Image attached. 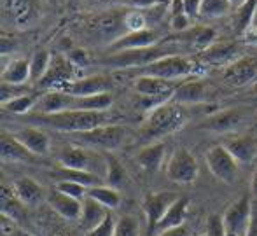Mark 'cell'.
Returning <instances> with one entry per match:
<instances>
[{
  "label": "cell",
  "mask_w": 257,
  "mask_h": 236,
  "mask_svg": "<svg viewBox=\"0 0 257 236\" xmlns=\"http://www.w3.org/2000/svg\"><path fill=\"white\" fill-rule=\"evenodd\" d=\"M51 177L56 179V182L61 180H70V182L82 184L86 187H95V186H103L105 179L96 173L84 172V170H74V168H65V166H58L54 172H51Z\"/></svg>",
  "instance_id": "cell-26"
},
{
  "label": "cell",
  "mask_w": 257,
  "mask_h": 236,
  "mask_svg": "<svg viewBox=\"0 0 257 236\" xmlns=\"http://www.w3.org/2000/svg\"><path fill=\"white\" fill-rule=\"evenodd\" d=\"M205 161L208 166L210 173L215 177L217 180L233 186L238 175V161L231 156V152L224 147V144L213 145L206 151Z\"/></svg>",
  "instance_id": "cell-10"
},
{
  "label": "cell",
  "mask_w": 257,
  "mask_h": 236,
  "mask_svg": "<svg viewBox=\"0 0 257 236\" xmlns=\"http://www.w3.org/2000/svg\"><path fill=\"white\" fill-rule=\"evenodd\" d=\"M252 220V201L248 196H241L231 203L222 215V227L226 236H248Z\"/></svg>",
  "instance_id": "cell-11"
},
{
  "label": "cell",
  "mask_w": 257,
  "mask_h": 236,
  "mask_svg": "<svg viewBox=\"0 0 257 236\" xmlns=\"http://www.w3.org/2000/svg\"><path fill=\"white\" fill-rule=\"evenodd\" d=\"M114 96L112 93H100L93 96H75L74 107L75 110H89V112H107L112 107Z\"/></svg>",
  "instance_id": "cell-35"
},
{
  "label": "cell",
  "mask_w": 257,
  "mask_h": 236,
  "mask_svg": "<svg viewBox=\"0 0 257 236\" xmlns=\"http://www.w3.org/2000/svg\"><path fill=\"white\" fill-rule=\"evenodd\" d=\"M0 156H2L4 163H25V165H34L37 163V156L32 154L20 140L16 139V135L11 133H2L0 139Z\"/></svg>",
  "instance_id": "cell-16"
},
{
  "label": "cell",
  "mask_w": 257,
  "mask_h": 236,
  "mask_svg": "<svg viewBox=\"0 0 257 236\" xmlns=\"http://www.w3.org/2000/svg\"><path fill=\"white\" fill-rule=\"evenodd\" d=\"M25 84H7V82H2L0 86V103H7V101L14 100V98H20L23 94H28Z\"/></svg>",
  "instance_id": "cell-43"
},
{
  "label": "cell",
  "mask_w": 257,
  "mask_h": 236,
  "mask_svg": "<svg viewBox=\"0 0 257 236\" xmlns=\"http://www.w3.org/2000/svg\"><path fill=\"white\" fill-rule=\"evenodd\" d=\"M177 39H179V41H184V42H189V44L194 46L196 49H206V47L212 46L213 39H215V30L210 27L196 25V27H191L189 30L179 34Z\"/></svg>",
  "instance_id": "cell-34"
},
{
  "label": "cell",
  "mask_w": 257,
  "mask_h": 236,
  "mask_svg": "<svg viewBox=\"0 0 257 236\" xmlns=\"http://www.w3.org/2000/svg\"><path fill=\"white\" fill-rule=\"evenodd\" d=\"M75 96L65 91H48L37 100V114H54V112L70 110L74 107Z\"/></svg>",
  "instance_id": "cell-23"
},
{
  "label": "cell",
  "mask_w": 257,
  "mask_h": 236,
  "mask_svg": "<svg viewBox=\"0 0 257 236\" xmlns=\"http://www.w3.org/2000/svg\"><path fill=\"white\" fill-rule=\"evenodd\" d=\"M0 206H2V215L7 217V219H13L18 222L23 217L25 205L16 196L13 186L7 187L6 184H2V189H0Z\"/></svg>",
  "instance_id": "cell-33"
},
{
  "label": "cell",
  "mask_w": 257,
  "mask_h": 236,
  "mask_svg": "<svg viewBox=\"0 0 257 236\" xmlns=\"http://www.w3.org/2000/svg\"><path fill=\"white\" fill-rule=\"evenodd\" d=\"M110 79L107 75L96 74L89 75V77H81L77 81H72L63 91L72 94V96H93V94L100 93H110Z\"/></svg>",
  "instance_id": "cell-18"
},
{
  "label": "cell",
  "mask_w": 257,
  "mask_h": 236,
  "mask_svg": "<svg viewBox=\"0 0 257 236\" xmlns=\"http://www.w3.org/2000/svg\"><path fill=\"white\" fill-rule=\"evenodd\" d=\"M48 205L51 206L54 212L60 217L67 220H79L82 212V201L72 198L68 194H63L58 189H53L48 194Z\"/></svg>",
  "instance_id": "cell-20"
},
{
  "label": "cell",
  "mask_w": 257,
  "mask_h": 236,
  "mask_svg": "<svg viewBox=\"0 0 257 236\" xmlns=\"http://www.w3.org/2000/svg\"><path fill=\"white\" fill-rule=\"evenodd\" d=\"M224 147L231 152L238 165H247L257 158V140L252 137H234L224 142Z\"/></svg>",
  "instance_id": "cell-24"
},
{
  "label": "cell",
  "mask_w": 257,
  "mask_h": 236,
  "mask_svg": "<svg viewBox=\"0 0 257 236\" xmlns=\"http://www.w3.org/2000/svg\"><path fill=\"white\" fill-rule=\"evenodd\" d=\"M252 30H257V13H255V18H254V25H252Z\"/></svg>",
  "instance_id": "cell-60"
},
{
  "label": "cell",
  "mask_w": 257,
  "mask_h": 236,
  "mask_svg": "<svg viewBox=\"0 0 257 236\" xmlns=\"http://www.w3.org/2000/svg\"><path fill=\"white\" fill-rule=\"evenodd\" d=\"M126 6L135 7V9H144V7H156L158 4H163L165 0H122Z\"/></svg>",
  "instance_id": "cell-50"
},
{
  "label": "cell",
  "mask_w": 257,
  "mask_h": 236,
  "mask_svg": "<svg viewBox=\"0 0 257 236\" xmlns=\"http://www.w3.org/2000/svg\"><path fill=\"white\" fill-rule=\"evenodd\" d=\"M75 144L89 145L93 149H105V151H114L124 142L126 130L117 125H103L98 128L88 130V132L74 133Z\"/></svg>",
  "instance_id": "cell-7"
},
{
  "label": "cell",
  "mask_w": 257,
  "mask_h": 236,
  "mask_svg": "<svg viewBox=\"0 0 257 236\" xmlns=\"http://www.w3.org/2000/svg\"><path fill=\"white\" fill-rule=\"evenodd\" d=\"M88 196L93 199H96L100 205H103L105 208H108V210L117 208L119 203H121V194H119V191L114 187H110V186H107V184H103V186L89 187Z\"/></svg>",
  "instance_id": "cell-36"
},
{
  "label": "cell",
  "mask_w": 257,
  "mask_h": 236,
  "mask_svg": "<svg viewBox=\"0 0 257 236\" xmlns=\"http://www.w3.org/2000/svg\"><path fill=\"white\" fill-rule=\"evenodd\" d=\"M250 192L257 201V166L254 168V173H252V179H250Z\"/></svg>",
  "instance_id": "cell-56"
},
{
  "label": "cell",
  "mask_w": 257,
  "mask_h": 236,
  "mask_svg": "<svg viewBox=\"0 0 257 236\" xmlns=\"http://www.w3.org/2000/svg\"><path fill=\"white\" fill-rule=\"evenodd\" d=\"M165 152H166L165 144L163 142H154V144H149L140 149L139 154H137V163L142 166V170L154 173L163 166Z\"/></svg>",
  "instance_id": "cell-28"
},
{
  "label": "cell",
  "mask_w": 257,
  "mask_h": 236,
  "mask_svg": "<svg viewBox=\"0 0 257 236\" xmlns=\"http://www.w3.org/2000/svg\"><path fill=\"white\" fill-rule=\"evenodd\" d=\"M34 125H41L46 128L56 130L63 133H81L88 130L98 128V126L108 125L107 112H89V110H61L54 114H35L28 119Z\"/></svg>",
  "instance_id": "cell-1"
},
{
  "label": "cell",
  "mask_w": 257,
  "mask_h": 236,
  "mask_svg": "<svg viewBox=\"0 0 257 236\" xmlns=\"http://www.w3.org/2000/svg\"><path fill=\"white\" fill-rule=\"evenodd\" d=\"M187 212H189V199L179 198L168 208V212L165 213L161 222L158 224L156 233L159 234V233H163V231H168V229H172V227H179V226H182V224H186Z\"/></svg>",
  "instance_id": "cell-29"
},
{
  "label": "cell",
  "mask_w": 257,
  "mask_h": 236,
  "mask_svg": "<svg viewBox=\"0 0 257 236\" xmlns=\"http://www.w3.org/2000/svg\"><path fill=\"white\" fill-rule=\"evenodd\" d=\"M229 2L233 4V6H240V4L243 2V0H229Z\"/></svg>",
  "instance_id": "cell-58"
},
{
  "label": "cell",
  "mask_w": 257,
  "mask_h": 236,
  "mask_svg": "<svg viewBox=\"0 0 257 236\" xmlns=\"http://www.w3.org/2000/svg\"><path fill=\"white\" fill-rule=\"evenodd\" d=\"M56 159L60 166L74 170H84L102 177V172L107 173V159L100 158L95 151L82 147L81 144H70L65 145L58 151Z\"/></svg>",
  "instance_id": "cell-3"
},
{
  "label": "cell",
  "mask_w": 257,
  "mask_h": 236,
  "mask_svg": "<svg viewBox=\"0 0 257 236\" xmlns=\"http://www.w3.org/2000/svg\"><path fill=\"white\" fill-rule=\"evenodd\" d=\"M41 0H2L4 18L20 30L32 28L41 20Z\"/></svg>",
  "instance_id": "cell-8"
},
{
  "label": "cell",
  "mask_w": 257,
  "mask_h": 236,
  "mask_svg": "<svg viewBox=\"0 0 257 236\" xmlns=\"http://www.w3.org/2000/svg\"><path fill=\"white\" fill-rule=\"evenodd\" d=\"M67 58L75 68H84L89 65V54L86 49H70L67 53Z\"/></svg>",
  "instance_id": "cell-46"
},
{
  "label": "cell",
  "mask_w": 257,
  "mask_h": 236,
  "mask_svg": "<svg viewBox=\"0 0 257 236\" xmlns=\"http://www.w3.org/2000/svg\"><path fill=\"white\" fill-rule=\"evenodd\" d=\"M75 67L68 61L67 56H53L46 75L37 82L41 89L48 91H63L74 81Z\"/></svg>",
  "instance_id": "cell-12"
},
{
  "label": "cell",
  "mask_w": 257,
  "mask_h": 236,
  "mask_svg": "<svg viewBox=\"0 0 257 236\" xmlns=\"http://www.w3.org/2000/svg\"><path fill=\"white\" fill-rule=\"evenodd\" d=\"M158 236H191V229L186 224H182V226H179V227H172V229H168V231H163V233H159Z\"/></svg>",
  "instance_id": "cell-53"
},
{
  "label": "cell",
  "mask_w": 257,
  "mask_h": 236,
  "mask_svg": "<svg viewBox=\"0 0 257 236\" xmlns=\"http://www.w3.org/2000/svg\"><path fill=\"white\" fill-rule=\"evenodd\" d=\"M65 2H67V4H68V6H75V4H77V2H79V0H65Z\"/></svg>",
  "instance_id": "cell-59"
},
{
  "label": "cell",
  "mask_w": 257,
  "mask_h": 236,
  "mask_svg": "<svg viewBox=\"0 0 257 236\" xmlns=\"http://www.w3.org/2000/svg\"><path fill=\"white\" fill-rule=\"evenodd\" d=\"M54 189H58V191L63 192V194H68V196H72V198L79 199V201H82V199L88 196V187L82 186V184H77V182H70V180L56 182Z\"/></svg>",
  "instance_id": "cell-42"
},
{
  "label": "cell",
  "mask_w": 257,
  "mask_h": 236,
  "mask_svg": "<svg viewBox=\"0 0 257 236\" xmlns=\"http://www.w3.org/2000/svg\"><path fill=\"white\" fill-rule=\"evenodd\" d=\"M86 30L93 37H98L102 41H117L121 35L128 32L126 28V13L121 11H105V13L95 14L88 18L84 23Z\"/></svg>",
  "instance_id": "cell-5"
},
{
  "label": "cell",
  "mask_w": 257,
  "mask_h": 236,
  "mask_svg": "<svg viewBox=\"0 0 257 236\" xmlns=\"http://www.w3.org/2000/svg\"><path fill=\"white\" fill-rule=\"evenodd\" d=\"M179 199V196L172 191H163V192H151L144 198L142 201V210L146 213L147 226H149L151 233H156L158 224L161 222V219L165 217V213L168 212V208L173 203Z\"/></svg>",
  "instance_id": "cell-13"
},
{
  "label": "cell",
  "mask_w": 257,
  "mask_h": 236,
  "mask_svg": "<svg viewBox=\"0 0 257 236\" xmlns=\"http://www.w3.org/2000/svg\"><path fill=\"white\" fill-rule=\"evenodd\" d=\"M108 213H110V210L105 208L103 205H100L96 199L86 196V198L82 199V212H81V219H79L81 229L84 231V233L93 231L96 226H100V224L107 219Z\"/></svg>",
  "instance_id": "cell-22"
},
{
  "label": "cell",
  "mask_w": 257,
  "mask_h": 236,
  "mask_svg": "<svg viewBox=\"0 0 257 236\" xmlns=\"http://www.w3.org/2000/svg\"><path fill=\"white\" fill-rule=\"evenodd\" d=\"M2 234L4 236H32L30 233H27V231L20 229V227L16 226V220L7 219V217H4V215H2Z\"/></svg>",
  "instance_id": "cell-48"
},
{
  "label": "cell",
  "mask_w": 257,
  "mask_h": 236,
  "mask_svg": "<svg viewBox=\"0 0 257 236\" xmlns=\"http://www.w3.org/2000/svg\"><path fill=\"white\" fill-rule=\"evenodd\" d=\"M114 231H115V219L112 213H108L107 219L100 226H96L93 231L86 233V236H114Z\"/></svg>",
  "instance_id": "cell-45"
},
{
  "label": "cell",
  "mask_w": 257,
  "mask_h": 236,
  "mask_svg": "<svg viewBox=\"0 0 257 236\" xmlns=\"http://www.w3.org/2000/svg\"><path fill=\"white\" fill-rule=\"evenodd\" d=\"M126 28L128 32H137L147 28V20L142 13L139 11H132V13H126Z\"/></svg>",
  "instance_id": "cell-44"
},
{
  "label": "cell",
  "mask_w": 257,
  "mask_h": 236,
  "mask_svg": "<svg viewBox=\"0 0 257 236\" xmlns=\"http://www.w3.org/2000/svg\"><path fill=\"white\" fill-rule=\"evenodd\" d=\"M107 159V173H105V184L114 189L122 187L126 184V172L121 166V163L114 156H105Z\"/></svg>",
  "instance_id": "cell-38"
},
{
  "label": "cell",
  "mask_w": 257,
  "mask_h": 236,
  "mask_svg": "<svg viewBox=\"0 0 257 236\" xmlns=\"http://www.w3.org/2000/svg\"><path fill=\"white\" fill-rule=\"evenodd\" d=\"M0 81L7 84H25L30 81V60L27 58H16L11 60L9 65L2 68Z\"/></svg>",
  "instance_id": "cell-32"
},
{
  "label": "cell",
  "mask_w": 257,
  "mask_h": 236,
  "mask_svg": "<svg viewBox=\"0 0 257 236\" xmlns=\"http://www.w3.org/2000/svg\"><path fill=\"white\" fill-rule=\"evenodd\" d=\"M16 51V41L11 37H7L6 34L2 35V47H0V53H2V56H7V54L14 53Z\"/></svg>",
  "instance_id": "cell-52"
},
{
  "label": "cell",
  "mask_w": 257,
  "mask_h": 236,
  "mask_svg": "<svg viewBox=\"0 0 257 236\" xmlns=\"http://www.w3.org/2000/svg\"><path fill=\"white\" fill-rule=\"evenodd\" d=\"M238 47L234 42H220V44H212L203 51V60L213 65H226L229 67L233 61H236Z\"/></svg>",
  "instance_id": "cell-31"
},
{
  "label": "cell",
  "mask_w": 257,
  "mask_h": 236,
  "mask_svg": "<svg viewBox=\"0 0 257 236\" xmlns=\"http://www.w3.org/2000/svg\"><path fill=\"white\" fill-rule=\"evenodd\" d=\"M231 7H233V4H231L229 0H203L200 16L219 18V16H224V14L229 13Z\"/></svg>",
  "instance_id": "cell-40"
},
{
  "label": "cell",
  "mask_w": 257,
  "mask_h": 236,
  "mask_svg": "<svg viewBox=\"0 0 257 236\" xmlns=\"http://www.w3.org/2000/svg\"><path fill=\"white\" fill-rule=\"evenodd\" d=\"M37 96H34L32 93L23 94L20 98H14V100L7 101V103H0L2 105V110L4 112H9V114H18V115H23L27 112H30L32 108H35L37 105Z\"/></svg>",
  "instance_id": "cell-39"
},
{
  "label": "cell",
  "mask_w": 257,
  "mask_h": 236,
  "mask_svg": "<svg viewBox=\"0 0 257 236\" xmlns=\"http://www.w3.org/2000/svg\"><path fill=\"white\" fill-rule=\"evenodd\" d=\"M13 189L16 196L21 199L25 206H35L44 199V187L35 182L32 177H20L13 182Z\"/></svg>",
  "instance_id": "cell-25"
},
{
  "label": "cell",
  "mask_w": 257,
  "mask_h": 236,
  "mask_svg": "<svg viewBox=\"0 0 257 236\" xmlns=\"http://www.w3.org/2000/svg\"><path fill=\"white\" fill-rule=\"evenodd\" d=\"M247 37H250V39H252V42H254V44H257V30H252L250 34L247 35Z\"/></svg>",
  "instance_id": "cell-57"
},
{
  "label": "cell",
  "mask_w": 257,
  "mask_h": 236,
  "mask_svg": "<svg viewBox=\"0 0 257 236\" xmlns=\"http://www.w3.org/2000/svg\"><path fill=\"white\" fill-rule=\"evenodd\" d=\"M16 139L32 152L37 158L41 156H48L49 151H51V142H49V137L46 135L42 130L35 128V126H28V128H23L20 132L14 133Z\"/></svg>",
  "instance_id": "cell-21"
},
{
  "label": "cell",
  "mask_w": 257,
  "mask_h": 236,
  "mask_svg": "<svg viewBox=\"0 0 257 236\" xmlns=\"http://www.w3.org/2000/svg\"><path fill=\"white\" fill-rule=\"evenodd\" d=\"M51 54L46 49H39L32 54L30 58V81L39 82L48 72L49 65H51Z\"/></svg>",
  "instance_id": "cell-37"
},
{
  "label": "cell",
  "mask_w": 257,
  "mask_h": 236,
  "mask_svg": "<svg viewBox=\"0 0 257 236\" xmlns=\"http://www.w3.org/2000/svg\"><path fill=\"white\" fill-rule=\"evenodd\" d=\"M170 27H172V30L182 34V32H186L191 28V16H187V14L172 16V20H170Z\"/></svg>",
  "instance_id": "cell-49"
},
{
  "label": "cell",
  "mask_w": 257,
  "mask_h": 236,
  "mask_svg": "<svg viewBox=\"0 0 257 236\" xmlns=\"http://www.w3.org/2000/svg\"><path fill=\"white\" fill-rule=\"evenodd\" d=\"M201 4H203V0H184V6H186V14H187V16H200Z\"/></svg>",
  "instance_id": "cell-51"
},
{
  "label": "cell",
  "mask_w": 257,
  "mask_h": 236,
  "mask_svg": "<svg viewBox=\"0 0 257 236\" xmlns=\"http://www.w3.org/2000/svg\"><path fill=\"white\" fill-rule=\"evenodd\" d=\"M172 54H175V47L156 44L153 47H144V49L119 51V53H114L112 56L105 58L103 65L114 68H142L156 60L172 56Z\"/></svg>",
  "instance_id": "cell-4"
},
{
  "label": "cell",
  "mask_w": 257,
  "mask_h": 236,
  "mask_svg": "<svg viewBox=\"0 0 257 236\" xmlns=\"http://www.w3.org/2000/svg\"><path fill=\"white\" fill-rule=\"evenodd\" d=\"M243 108H226L222 112H217V114L210 115L208 119L203 123L201 128L208 130L213 133H227L236 130L238 126L243 121Z\"/></svg>",
  "instance_id": "cell-19"
},
{
  "label": "cell",
  "mask_w": 257,
  "mask_h": 236,
  "mask_svg": "<svg viewBox=\"0 0 257 236\" xmlns=\"http://www.w3.org/2000/svg\"><path fill=\"white\" fill-rule=\"evenodd\" d=\"M222 77L227 84L236 86V88L250 84V82H257V58L240 56L229 67H226Z\"/></svg>",
  "instance_id": "cell-15"
},
{
  "label": "cell",
  "mask_w": 257,
  "mask_h": 236,
  "mask_svg": "<svg viewBox=\"0 0 257 236\" xmlns=\"http://www.w3.org/2000/svg\"><path fill=\"white\" fill-rule=\"evenodd\" d=\"M177 82L170 81V79L153 77V75H139L133 81V88L142 98H149V100H159L163 98H172L177 89Z\"/></svg>",
  "instance_id": "cell-14"
},
{
  "label": "cell",
  "mask_w": 257,
  "mask_h": 236,
  "mask_svg": "<svg viewBox=\"0 0 257 236\" xmlns=\"http://www.w3.org/2000/svg\"><path fill=\"white\" fill-rule=\"evenodd\" d=\"M165 172L172 182L180 184V186H189L198 179L200 166H198L196 158L187 149L179 147L170 156L168 163L165 166Z\"/></svg>",
  "instance_id": "cell-6"
},
{
  "label": "cell",
  "mask_w": 257,
  "mask_h": 236,
  "mask_svg": "<svg viewBox=\"0 0 257 236\" xmlns=\"http://www.w3.org/2000/svg\"><path fill=\"white\" fill-rule=\"evenodd\" d=\"M206 100V86L201 81H187L177 86L172 101L179 105H191L200 103Z\"/></svg>",
  "instance_id": "cell-27"
},
{
  "label": "cell",
  "mask_w": 257,
  "mask_h": 236,
  "mask_svg": "<svg viewBox=\"0 0 257 236\" xmlns=\"http://www.w3.org/2000/svg\"><path fill=\"white\" fill-rule=\"evenodd\" d=\"M200 236H208V234H206V233H205V234H200Z\"/></svg>",
  "instance_id": "cell-61"
},
{
  "label": "cell",
  "mask_w": 257,
  "mask_h": 236,
  "mask_svg": "<svg viewBox=\"0 0 257 236\" xmlns=\"http://www.w3.org/2000/svg\"><path fill=\"white\" fill-rule=\"evenodd\" d=\"M156 44H158V32L153 30V28H144V30H137V32H126L117 41L108 44V47L114 53H119V51L153 47Z\"/></svg>",
  "instance_id": "cell-17"
},
{
  "label": "cell",
  "mask_w": 257,
  "mask_h": 236,
  "mask_svg": "<svg viewBox=\"0 0 257 236\" xmlns=\"http://www.w3.org/2000/svg\"><path fill=\"white\" fill-rule=\"evenodd\" d=\"M67 236H70V234H67Z\"/></svg>",
  "instance_id": "cell-62"
},
{
  "label": "cell",
  "mask_w": 257,
  "mask_h": 236,
  "mask_svg": "<svg viewBox=\"0 0 257 236\" xmlns=\"http://www.w3.org/2000/svg\"><path fill=\"white\" fill-rule=\"evenodd\" d=\"M114 236H140L139 220L132 215H122L121 219L115 220Z\"/></svg>",
  "instance_id": "cell-41"
},
{
  "label": "cell",
  "mask_w": 257,
  "mask_h": 236,
  "mask_svg": "<svg viewBox=\"0 0 257 236\" xmlns=\"http://www.w3.org/2000/svg\"><path fill=\"white\" fill-rule=\"evenodd\" d=\"M257 13V0H243L238 6L236 13L233 18V28L236 35H248L252 32L254 18Z\"/></svg>",
  "instance_id": "cell-30"
},
{
  "label": "cell",
  "mask_w": 257,
  "mask_h": 236,
  "mask_svg": "<svg viewBox=\"0 0 257 236\" xmlns=\"http://www.w3.org/2000/svg\"><path fill=\"white\" fill-rule=\"evenodd\" d=\"M248 236H257V201L252 203V220H250Z\"/></svg>",
  "instance_id": "cell-55"
},
{
  "label": "cell",
  "mask_w": 257,
  "mask_h": 236,
  "mask_svg": "<svg viewBox=\"0 0 257 236\" xmlns=\"http://www.w3.org/2000/svg\"><path fill=\"white\" fill-rule=\"evenodd\" d=\"M193 72H194L193 61L184 56H179V54L165 56L161 60H156L153 63L139 68V75H153V77L170 79V81H175L179 77H186V75L193 74Z\"/></svg>",
  "instance_id": "cell-9"
},
{
  "label": "cell",
  "mask_w": 257,
  "mask_h": 236,
  "mask_svg": "<svg viewBox=\"0 0 257 236\" xmlns=\"http://www.w3.org/2000/svg\"><path fill=\"white\" fill-rule=\"evenodd\" d=\"M206 234L208 236H226L222 227V217L220 215H210L206 220Z\"/></svg>",
  "instance_id": "cell-47"
},
{
  "label": "cell",
  "mask_w": 257,
  "mask_h": 236,
  "mask_svg": "<svg viewBox=\"0 0 257 236\" xmlns=\"http://www.w3.org/2000/svg\"><path fill=\"white\" fill-rule=\"evenodd\" d=\"M170 13H172V16L186 14V6H184V0H172V2H170Z\"/></svg>",
  "instance_id": "cell-54"
},
{
  "label": "cell",
  "mask_w": 257,
  "mask_h": 236,
  "mask_svg": "<svg viewBox=\"0 0 257 236\" xmlns=\"http://www.w3.org/2000/svg\"><path fill=\"white\" fill-rule=\"evenodd\" d=\"M186 123V114L182 107L175 101H163L151 108L149 115L142 125L144 139H161V137L172 135L177 130H180Z\"/></svg>",
  "instance_id": "cell-2"
}]
</instances>
